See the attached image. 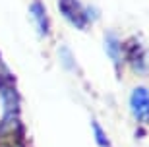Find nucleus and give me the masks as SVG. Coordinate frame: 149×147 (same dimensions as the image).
<instances>
[{
	"mask_svg": "<svg viewBox=\"0 0 149 147\" xmlns=\"http://www.w3.org/2000/svg\"><path fill=\"white\" fill-rule=\"evenodd\" d=\"M58 8H60L62 17L76 29H85L91 22L87 16V8H83V4L79 0H60Z\"/></svg>",
	"mask_w": 149,
	"mask_h": 147,
	"instance_id": "obj_1",
	"label": "nucleus"
},
{
	"mask_svg": "<svg viewBox=\"0 0 149 147\" xmlns=\"http://www.w3.org/2000/svg\"><path fill=\"white\" fill-rule=\"evenodd\" d=\"M130 109L134 116L139 122L149 120V89L147 87H136L130 95Z\"/></svg>",
	"mask_w": 149,
	"mask_h": 147,
	"instance_id": "obj_2",
	"label": "nucleus"
},
{
	"mask_svg": "<svg viewBox=\"0 0 149 147\" xmlns=\"http://www.w3.org/2000/svg\"><path fill=\"white\" fill-rule=\"evenodd\" d=\"M29 14H31V20H33L39 35L41 37H47L49 31H50V22H49V14L45 10L43 2L41 0H33L31 2V8H29Z\"/></svg>",
	"mask_w": 149,
	"mask_h": 147,
	"instance_id": "obj_3",
	"label": "nucleus"
},
{
	"mask_svg": "<svg viewBox=\"0 0 149 147\" xmlns=\"http://www.w3.org/2000/svg\"><path fill=\"white\" fill-rule=\"evenodd\" d=\"M128 62L132 64V68L138 74H145L147 72V62H145V49L141 47L139 41H132L128 43V54H126Z\"/></svg>",
	"mask_w": 149,
	"mask_h": 147,
	"instance_id": "obj_4",
	"label": "nucleus"
},
{
	"mask_svg": "<svg viewBox=\"0 0 149 147\" xmlns=\"http://www.w3.org/2000/svg\"><path fill=\"white\" fill-rule=\"evenodd\" d=\"M105 50L109 58L114 62L116 68H120L122 66V56H124V50H122V43L118 41L114 33H107L105 35Z\"/></svg>",
	"mask_w": 149,
	"mask_h": 147,
	"instance_id": "obj_5",
	"label": "nucleus"
},
{
	"mask_svg": "<svg viewBox=\"0 0 149 147\" xmlns=\"http://www.w3.org/2000/svg\"><path fill=\"white\" fill-rule=\"evenodd\" d=\"M58 56H60V62H62V66H64L66 70H70V72H76L77 70L76 58H74L72 50L68 49V47H60V49H58Z\"/></svg>",
	"mask_w": 149,
	"mask_h": 147,
	"instance_id": "obj_6",
	"label": "nucleus"
},
{
	"mask_svg": "<svg viewBox=\"0 0 149 147\" xmlns=\"http://www.w3.org/2000/svg\"><path fill=\"white\" fill-rule=\"evenodd\" d=\"M93 134H95V141L101 147H111V141H109V137H107L105 130H103V126L99 122H93Z\"/></svg>",
	"mask_w": 149,
	"mask_h": 147,
	"instance_id": "obj_7",
	"label": "nucleus"
}]
</instances>
